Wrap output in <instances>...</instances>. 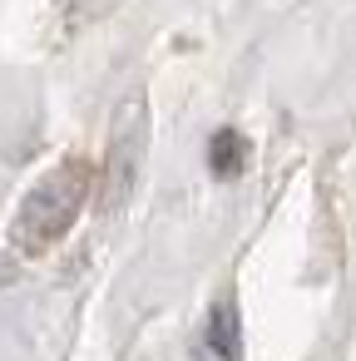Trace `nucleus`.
<instances>
[{
	"label": "nucleus",
	"mask_w": 356,
	"mask_h": 361,
	"mask_svg": "<svg viewBox=\"0 0 356 361\" xmlns=\"http://www.w3.org/2000/svg\"><path fill=\"white\" fill-rule=\"evenodd\" d=\"M85 198H90V169H85L80 159L55 164V169L20 198L16 223H11V243H16L20 252H45V247H55V243L75 228V218L85 213Z\"/></svg>",
	"instance_id": "f257e3e1"
},
{
	"label": "nucleus",
	"mask_w": 356,
	"mask_h": 361,
	"mask_svg": "<svg viewBox=\"0 0 356 361\" xmlns=\"http://www.w3.org/2000/svg\"><path fill=\"white\" fill-rule=\"evenodd\" d=\"M144 104L129 99V109L114 119V139H109V178H104V208L119 213L129 203V188L139 178V164H144Z\"/></svg>",
	"instance_id": "f03ea898"
},
{
	"label": "nucleus",
	"mask_w": 356,
	"mask_h": 361,
	"mask_svg": "<svg viewBox=\"0 0 356 361\" xmlns=\"http://www.w3.org/2000/svg\"><path fill=\"white\" fill-rule=\"evenodd\" d=\"M208 346H213L223 361L238 356V307H233V302H223V307L213 312V322H208Z\"/></svg>",
	"instance_id": "20e7f679"
},
{
	"label": "nucleus",
	"mask_w": 356,
	"mask_h": 361,
	"mask_svg": "<svg viewBox=\"0 0 356 361\" xmlns=\"http://www.w3.org/2000/svg\"><path fill=\"white\" fill-rule=\"evenodd\" d=\"M243 159H247V139L233 134V129H218L213 144H208V169H213L218 178H233V173L243 169Z\"/></svg>",
	"instance_id": "7ed1b4c3"
}]
</instances>
